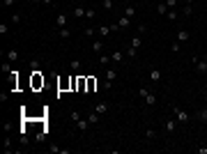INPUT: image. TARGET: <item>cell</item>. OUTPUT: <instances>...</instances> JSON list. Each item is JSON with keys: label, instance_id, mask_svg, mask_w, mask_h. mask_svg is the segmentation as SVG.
Segmentation results:
<instances>
[{"label": "cell", "instance_id": "cell-1", "mask_svg": "<svg viewBox=\"0 0 207 154\" xmlns=\"http://www.w3.org/2000/svg\"><path fill=\"white\" fill-rule=\"evenodd\" d=\"M173 115H175L177 122H189V113H186V110H182L180 106H173Z\"/></svg>", "mask_w": 207, "mask_h": 154}, {"label": "cell", "instance_id": "cell-2", "mask_svg": "<svg viewBox=\"0 0 207 154\" xmlns=\"http://www.w3.org/2000/svg\"><path fill=\"white\" fill-rule=\"evenodd\" d=\"M193 62H196V69H198L200 74H205V72H207V62H205V60H200L198 55H193Z\"/></svg>", "mask_w": 207, "mask_h": 154}, {"label": "cell", "instance_id": "cell-3", "mask_svg": "<svg viewBox=\"0 0 207 154\" xmlns=\"http://www.w3.org/2000/svg\"><path fill=\"white\" fill-rule=\"evenodd\" d=\"M92 110H97L99 115H104V113H108V101H99L97 106H94Z\"/></svg>", "mask_w": 207, "mask_h": 154}, {"label": "cell", "instance_id": "cell-4", "mask_svg": "<svg viewBox=\"0 0 207 154\" xmlns=\"http://www.w3.org/2000/svg\"><path fill=\"white\" fill-rule=\"evenodd\" d=\"M19 58H21V55H19V51H16V49H9V51H7V60H9V62H16Z\"/></svg>", "mask_w": 207, "mask_h": 154}, {"label": "cell", "instance_id": "cell-5", "mask_svg": "<svg viewBox=\"0 0 207 154\" xmlns=\"http://www.w3.org/2000/svg\"><path fill=\"white\" fill-rule=\"evenodd\" d=\"M175 39L180 41V44H182V41H189V32H186V30H177V35H175Z\"/></svg>", "mask_w": 207, "mask_h": 154}, {"label": "cell", "instance_id": "cell-6", "mask_svg": "<svg viewBox=\"0 0 207 154\" xmlns=\"http://www.w3.org/2000/svg\"><path fill=\"white\" fill-rule=\"evenodd\" d=\"M55 26H58V28H67V16H64V14H58Z\"/></svg>", "mask_w": 207, "mask_h": 154}, {"label": "cell", "instance_id": "cell-7", "mask_svg": "<svg viewBox=\"0 0 207 154\" xmlns=\"http://www.w3.org/2000/svg\"><path fill=\"white\" fill-rule=\"evenodd\" d=\"M175 129H177V122H175V120H166V131H168V133H173Z\"/></svg>", "mask_w": 207, "mask_h": 154}, {"label": "cell", "instance_id": "cell-8", "mask_svg": "<svg viewBox=\"0 0 207 154\" xmlns=\"http://www.w3.org/2000/svg\"><path fill=\"white\" fill-rule=\"evenodd\" d=\"M157 14L166 16V14H168V5H166V2H159V5H157Z\"/></svg>", "mask_w": 207, "mask_h": 154}, {"label": "cell", "instance_id": "cell-9", "mask_svg": "<svg viewBox=\"0 0 207 154\" xmlns=\"http://www.w3.org/2000/svg\"><path fill=\"white\" fill-rule=\"evenodd\" d=\"M129 23H131V19H129V16H122V19L117 21V26H120V30H124V28H129Z\"/></svg>", "mask_w": 207, "mask_h": 154}, {"label": "cell", "instance_id": "cell-10", "mask_svg": "<svg viewBox=\"0 0 207 154\" xmlns=\"http://www.w3.org/2000/svg\"><path fill=\"white\" fill-rule=\"evenodd\" d=\"M150 78H152V83H159V81H161V72H159V69H152Z\"/></svg>", "mask_w": 207, "mask_h": 154}, {"label": "cell", "instance_id": "cell-11", "mask_svg": "<svg viewBox=\"0 0 207 154\" xmlns=\"http://www.w3.org/2000/svg\"><path fill=\"white\" fill-rule=\"evenodd\" d=\"M196 117H198L200 122H205V124H207V106H205V108H200V110H198V115H196Z\"/></svg>", "mask_w": 207, "mask_h": 154}, {"label": "cell", "instance_id": "cell-12", "mask_svg": "<svg viewBox=\"0 0 207 154\" xmlns=\"http://www.w3.org/2000/svg\"><path fill=\"white\" fill-rule=\"evenodd\" d=\"M134 14H136V7H134V5H127V7H124V16H129V19H131Z\"/></svg>", "mask_w": 207, "mask_h": 154}, {"label": "cell", "instance_id": "cell-13", "mask_svg": "<svg viewBox=\"0 0 207 154\" xmlns=\"http://www.w3.org/2000/svg\"><path fill=\"white\" fill-rule=\"evenodd\" d=\"M92 51H94V53H101V51H104V41H99V39H97V41L92 44Z\"/></svg>", "mask_w": 207, "mask_h": 154}, {"label": "cell", "instance_id": "cell-14", "mask_svg": "<svg viewBox=\"0 0 207 154\" xmlns=\"http://www.w3.org/2000/svg\"><path fill=\"white\" fill-rule=\"evenodd\" d=\"M122 58H124V53L122 51H115L113 55H111V60H113V62H122Z\"/></svg>", "mask_w": 207, "mask_h": 154}, {"label": "cell", "instance_id": "cell-15", "mask_svg": "<svg viewBox=\"0 0 207 154\" xmlns=\"http://www.w3.org/2000/svg\"><path fill=\"white\" fill-rule=\"evenodd\" d=\"M106 78H108V81H115V76H117V72H115V69H106Z\"/></svg>", "mask_w": 207, "mask_h": 154}, {"label": "cell", "instance_id": "cell-16", "mask_svg": "<svg viewBox=\"0 0 207 154\" xmlns=\"http://www.w3.org/2000/svg\"><path fill=\"white\" fill-rule=\"evenodd\" d=\"M129 46H134V49H140V46H143V39H140V37H134Z\"/></svg>", "mask_w": 207, "mask_h": 154}, {"label": "cell", "instance_id": "cell-17", "mask_svg": "<svg viewBox=\"0 0 207 154\" xmlns=\"http://www.w3.org/2000/svg\"><path fill=\"white\" fill-rule=\"evenodd\" d=\"M69 69H72V72H78L81 69V60H72L69 62Z\"/></svg>", "mask_w": 207, "mask_h": 154}, {"label": "cell", "instance_id": "cell-18", "mask_svg": "<svg viewBox=\"0 0 207 154\" xmlns=\"http://www.w3.org/2000/svg\"><path fill=\"white\" fill-rule=\"evenodd\" d=\"M193 14V2H186L184 5V16H191Z\"/></svg>", "mask_w": 207, "mask_h": 154}, {"label": "cell", "instance_id": "cell-19", "mask_svg": "<svg viewBox=\"0 0 207 154\" xmlns=\"http://www.w3.org/2000/svg\"><path fill=\"white\" fill-rule=\"evenodd\" d=\"M145 101L150 104V106H154V104H157V94H152V92H150V94L145 97Z\"/></svg>", "mask_w": 207, "mask_h": 154}, {"label": "cell", "instance_id": "cell-20", "mask_svg": "<svg viewBox=\"0 0 207 154\" xmlns=\"http://www.w3.org/2000/svg\"><path fill=\"white\" fill-rule=\"evenodd\" d=\"M145 138H147V140H154V138H157V131H154V129H147V131H145Z\"/></svg>", "mask_w": 207, "mask_h": 154}, {"label": "cell", "instance_id": "cell-21", "mask_svg": "<svg viewBox=\"0 0 207 154\" xmlns=\"http://www.w3.org/2000/svg\"><path fill=\"white\" fill-rule=\"evenodd\" d=\"M60 37H62V39L72 37V30H69V28H60Z\"/></svg>", "mask_w": 207, "mask_h": 154}, {"label": "cell", "instance_id": "cell-22", "mask_svg": "<svg viewBox=\"0 0 207 154\" xmlns=\"http://www.w3.org/2000/svg\"><path fill=\"white\" fill-rule=\"evenodd\" d=\"M74 16H76V19H83V16H85V9H83V7H76V9H74Z\"/></svg>", "mask_w": 207, "mask_h": 154}, {"label": "cell", "instance_id": "cell-23", "mask_svg": "<svg viewBox=\"0 0 207 154\" xmlns=\"http://www.w3.org/2000/svg\"><path fill=\"white\" fill-rule=\"evenodd\" d=\"M180 49H182V44H180V41H173V44H170V51H173V53H180Z\"/></svg>", "mask_w": 207, "mask_h": 154}, {"label": "cell", "instance_id": "cell-24", "mask_svg": "<svg viewBox=\"0 0 207 154\" xmlns=\"http://www.w3.org/2000/svg\"><path fill=\"white\" fill-rule=\"evenodd\" d=\"M108 32H113V30H111V26H101V28H99V35H101V37H106Z\"/></svg>", "mask_w": 207, "mask_h": 154}, {"label": "cell", "instance_id": "cell-25", "mask_svg": "<svg viewBox=\"0 0 207 154\" xmlns=\"http://www.w3.org/2000/svg\"><path fill=\"white\" fill-rule=\"evenodd\" d=\"M49 152H53V154H55V152H62V154H69V150H60V147H58V145H51V147H49Z\"/></svg>", "mask_w": 207, "mask_h": 154}, {"label": "cell", "instance_id": "cell-26", "mask_svg": "<svg viewBox=\"0 0 207 154\" xmlns=\"http://www.w3.org/2000/svg\"><path fill=\"white\" fill-rule=\"evenodd\" d=\"M94 87H97V81H94V78H87V92H92Z\"/></svg>", "mask_w": 207, "mask_h": 154}, {"label": "cell", "instance_id": "cell-27", "mask_svg": "<svg viewBox=\"0 0 207 154\" xmlns=\"http://www.w3.org/2000/svg\"><path fill=\"white\" fill-rule=\"evenodd\" d=\"M127 55H129V58H136V55H138V49H134V46H129V49H127Z\"/></svg>", "mask_w": 207, "mask_h": 154}, {"label": "cell", "instance_id": "cell-28", "mask_svg": "<svg viewBox=\"0 0 207 154\" xmlns=\"http://www.w3.org/2000/svg\"><path fill=\"white\" fill-rule=\"evenodd\" d=\"M101 7L104 9H113V0H101Z\"/></svg>", "mask_w": 207, "mask_h": 154}, {"label": "cell", "instance_id": "cell-29", "mask_svg": "<svg viewBox=\"0 0 207 154\" xmlns=\"http://www.w3.org/2000/svg\"><path fill=\"white\" fill-rule=\"evenodd\" d=\"M166 19L175 21V19H177V12H175V9H168V14H166Z\"/></svg>", "mask_w": 207, "mask_h": 154}, {"label": "cell", "instance_id": "cell-30", "mask_svg": "<svg viewBox=\"0 0 207 154\" xmlns=\"http://www.w3.org/2000/svg\"><path fill=\"white\" fill-rule=\"evenodd\" d=\"M99 62H101L104 67H106V64H108V62H113V60H111V55H101V58H99Z\"/></svg>", "mask_w": 207, "mask_h": 154}, {"label": "cell", "instance_id": "cell-31", "mask_svg": "<svg viewBox=\"0 0 207 154\" xmlns=\"http://www.w3.org/2000/svg\"><path fill=\"white\" fill-rule=\"evenodd\" d=\"M9 32V26L7 23H0V35H7Z\"/></svg>", "mask_w": 207, "mask_h": 154}, {"label": "cell", "instance_id": "cell-32", "mask_svg": "<svg viewBox=\"0 0 207 154\" xmlns=\"http://www.w3.org/2000/svg\"><path fill=\"white\" fill-rule=\"evenodd\" d=\"M9 21H12V23H21V14H12Z\"/></svg>", "mask_w": 207, "mask_h": 154}, {"label": "cell", "instance_id": "cell-33", "mask_svg": "<svg viewBox=\"0 0 207 154\" xmlns=\"http://www.w3.org/2000/svg\"><path fill=\"white\" fill-rule=\"evenodd\" d=\"M2 72L5 74H12V64L9 62H2Z\"/></svg>", "mask_w": 207, "mask_h": 154}, {"label": "cell", "instance_id": "cell-34", "mask_svg": "<svg viewBox=\"0 0 207 154\" xmlns=\"http://www.w3.org/2000/svg\"><path fill=\"white\" fill-rule=\"evenodd\" d=\"M147 94H150V90H147V87H140V90H138V97H143V99H145Z\"/></svg>", "mask_w": 207, "mask_h": 154}, {"label": "cell", "instance_id": "cell-35", "mask_svg": "<svg viewBox=\"0 0 207 154\" xmlns=\"http://www.w3.org/2000/svg\"><path fill=\"white\" fill-rule=\"evenodd\" d=\"M69 117H72L74 122H78L81 120V113H78V110H72V115H69Z\"/></svg>", "mask_w": 207, "mask_h": 154}, {"label": "cell", "instance_id": "cell-36", "mask_svg": "<svg viewBox=\"0 0 207 154\" xmlns=\"http://www.w3.org/2000/svg\"><path fill=\"white\" fill-rule=\"evenodd\" d=\"M111 87H113V81L106 78V81H104V90H111Z\"/></svg>", "mask_w": 207, "mask_h": 154}, {"label": "cell", "instance_id": "cell-37", "mask_svg": "<svg viewBox=\"0 0 207 154\" xmlns=\"http://www.w3.org/2000/svg\"><path fill=\"white\" fill-rule=\"evenodd\" d=\"M163 2H166V5H168V9H173V7H175V5H177V0H163Z\"/></svg>", "mask_w": 207, "mask_h": 154}, {"label": "cell", "instance_id": "cell-38", "mask_svg": "<svg viewBox=\"0 0 207 154\" xmlns=\"http://www.w3.org/2000/svg\"><path fill=\"white\" fill-rule=\"evenodd\" d=\"M85 19H94V9H85Z\"/></svg>", "mask_w": 207, "mask_h": 154}, {"label": "cell", "instance_id": "cell-39", "mask_svg": "<svg viewBox=\"0 0 207 154\" xmlns=\"http://www.w3.org/2000/svg\"><path fill=\"white\" fill-rule=\"evenodd\" d=\"M14 5V0H2V7H12Z\"/></svg>", "mask_w": 207, "mask_h": 154}, {"label": "cell", "instance_id": "cell-40", "mask_svg": "<svg viewBox=\"0 0 207 154\" xmlns=\"http://www.w3.org/2000/svg\"><path fill=\"white\" fill-rule=\"evenodd\" d=\"M198 154H207V147H198Z\"/></svg>", "mask_w": 207, "mask_h": 154}, {"label": "cell", "instance_id": "cell-41", "mask_svg": "<svg viewBox=\"0 0 207 154\" xmlns=\"http://www.w3.org/2000/svg\"><path fill=\"white\" fill-rule=\"evenodd\" d=\"M41 2H44V5H51V2H53V0H41Z\"/></svg>", "mask_w": 207, "mask_h": 154}, {"label": "cell", "instance_id": "cell-42", "mask_svg": "<svg viewBox=\"0 0 207 154\" xmlns=\"http://www.w3.org/2000/svg\"><path fill=\"white\" fill-rule=\"evenodd\" d=\"M205 101H207V92H205Z\"/></svg>", "mask_w": 207, "mask_h": 154}, {"label": "cell", "instance_id": "cell-43", "mask_svg": "<svg viewBox=\"0 0 207 154\" xmlns=\"http://www.w3.org/2000/svg\"><path fill=\"white\" fill-rule=\"evenodd\" d=\"M205 62H207V53H205Z\"/></svg>", "mask_w": 207, "mask_h": 154}, {"label": "cell", "instance_id": "cell-44", "mask_svg": "<svg viewBox=\"0 0 207 154\" xmlns=\"http://www.w3.org/2000/svg\"><path fill=\"white\" fill-rule=\"evenodd\" d=\"M205 131H207V129H205Z\"/></svg>", "mask_w": 207, "mask_h": 154}, {"label": "cell", "instance_id": "cell-45", "mask_svg": "<svg viewBox=\"0 0 207 154\" xmlns=\"http://www.w3.org/2000/svg\"><path fill=\"white\" fill-rule=\"evenodd\" d=\"M205 74H207V72H205Z\"/></svg>", "mask_w": 207, "mask_h": 154}]
</instances>
